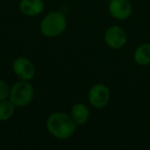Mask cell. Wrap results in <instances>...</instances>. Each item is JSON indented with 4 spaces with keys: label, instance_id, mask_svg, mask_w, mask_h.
Listing matches in <instances>:
<instances>
[{
    "label": "cell",
    "instance_id": "12",
    "mask_svg": "<svg viewBox=\"0 0 150 150\" xmlns=\"http://www.w3.org/2000/svg\"><path fill=\"white\" fill-rule=\"evenodd\" d=\"M9 93H11V86L4 79L0 78V101L7 100L9 98Z\"/></svg>",
    "mask_w": 150,
    "mask_h": 150
},
{
    "label": "cell",
    "instance_id": "8",
    "mask_svg": "<svg viewBox=\"0 0 150 150\" xmlns=\"http://www.w3.org/2000/svg\"><path fill=\"white\" fill-rule=\"evenodd\" d=\"M19 9L26 17H37L44 11L43 0H20Z\"/></svg>",
    "mask_w": 150,
    "mask_h": 150
},
{
    "label": "cell",
    "instance_id": "4",
    "mask_svg": "<svg viewBox=\"0 0 150 150\" xmlns=\"http://www.w3.org/2000/svg\"><path fill=\"white\" fill-rule=\"evenodd\" d=\"M90 104L96 109H102L109 104L111 93L109 88L104 83H96L90 88L88 94Z\"/></svg>",
    "mask_w": 150,
    "mask_h": 150
},
{
    "label": "cell",
    "instance_id": "13",
    "mask_svg": "<svg viewBox=\"0 0 150 150\" xmlns=\"http://www.w3.org/2000/svg\"><path fill=\"white\" fill-rule=\"evenodd\" d=\"M105 1H107V2H109V1H110V0H105Z\"/></svg>",
    "mask_w": 150,
    "mask_h": 150
},
{
    "label": "cell",
    "instance_id": "10",
    "mask_svg": "<svg viewBox=\"0 0 150 150\" xmlns=\"http://www.w3.org/2000/svg\"><path fill=\"white\" fill-rule=\"evenodd\" d=\"M134 61L139 66L150 65V42H145L138 46L134 52Z\"/></svg>",
    "mask_w": 150,
    "mask_h": 150
},
{
    "label": "cell",
    "instance_id": "9",
    "mask_svg": "<svg viewBox=\"0 0 150 150\" xmlns=\"http://www.w3.org/2000/svg\"><path fill=\"white\" fill-rule=\"evenodd\" d=\"M70 115L75 121V123L79 127V125H83L88 122L90 119V109L83 103H76L72 106L70 110Z\"/></svg>",
    "mask_w": 150,
    "mask_h": 150
},
{
    "label": "cell",
    "instance_id": "3",
    "mask_svg": "<svg viewBox=\"0 0 150 150\" xmlns=\"http://www.w3.org/2000/svg\"><path fill=\"white\" fill-rule=\"evenodd\" d=\"M35 91L30 81L19 79L11 86L9 100L17 108L26 107L33 101Z\"/></svg>",
    "mask_w": 150,
    "mask_h": 150
},
{
    "label": "cell",
    "instance_id": "1",
    "mask_svg": "<svg viewBox=\"0 0 150 150\" xmlns=\"http://www.w3.org/2000/svg\"><path fill=\"white\" fill-rule=\"evenodd\" d=\"M46 129L54 138L67 140L75 134L78 125L70 114L65 112H54L46 119Z\"/></svg>",
    "mask_w": 150,
    "mask_h": 150
},
{
    "label": "cell",
    "instance_id": "7",
    "mask_svg": "<svg viewBox=\"0 0 150 150\" xmlns=\"http://www.w3.org/2000/svg\"><path fill=\"white\" fill-rule=\"evenodd\" d=\"M110 16L117 21H125L133 13V5L129 0H110L108 2Z\"/></svg>",
    "mask_w": 150,
    "mask_h": 150
},
{
    "label": "cell",
    "instance_id": "5",
    "mask_svg": "<svg viewBox=\"0 0 150 150\" xmlns=\"http://www.w3.org/2000/svg\"><path fill=\"white\" fill-rule=\"evenodd\" d=\"M11 68L19 79L21 80H32L35 77L36 69L34 66L33 62L27 57H18L13 60L11 64Z\"/></svg>",
    "mask_w": 150,
    "mask_h": 150
},
{
    "label": "cell",
    "instance_id": "6",
    "mask_svg": "<svg viewBox=\"0 0 150 150\" xmlns=\"http://www.w3.org/2000/svg\"><path fill=\"white\" fill-rule=\"evenodd\" d=\"M104 41L108 47L112 50H120L127 44V32L117 25L110 26L104 33Z\"/></svg>",
    "mask_w": 150,
    "mask_h": 150
},
{
    "label": "cell",
    "instance_id": "2",
    "mask_svg": "<svg viewBox=\"0 0 150 150\" xmlns=\"http://www.w3.org/2000/svg\"><path fill=\"white\" fill-rule=\"evenodd\" d=\"M66 16L61 11H52L44 16L40 22V32L44 37L56 38L62 35L67 29Z\"/></svg>",
    "mask_w": 150,
    "mask_h": 150
},
{
    "label": "cell",
    "instance_id": "11",
    "mask_svg": "<svg viewBox=\"0 0 150 150\" xmlns=\"http://www.w3.org/2000/svg\"><path fill=\"white\" fill-rule=\"evenodd\" d=\"M17 107L9 99L0 101V121H7L13 116Z\"/></svg>",
    "mask_w": 150,
    "mask_h": 150
}]
</instances>
